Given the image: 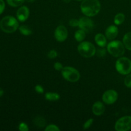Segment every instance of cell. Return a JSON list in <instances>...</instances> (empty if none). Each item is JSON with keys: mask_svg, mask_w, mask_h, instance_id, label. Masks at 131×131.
<instances>
[{"mask_svg": "<svg viewBox=\"0 0 131 131\" xmlns=\"http://www.w3.org/2000/svg\"><path fill=\"white\" fill-rule=\"evenodd\" d=\"M60 128L56 125L54 124H51V125H47L45 129L46 131H60Z\"/></svg>", "mask_w": 131, "mask_h": 131, "instance_id": "7402d4cb", "label": "cell"}, {"mask_svg": "<svg viewBox=\"0 0 131 131\" xmlns=\"http://www.w3.org/2000/svg\"><path fill=\"white\" fill-rule=\"evenodd\" d=\"M79 28L84 30L86 33H89L93 29L94 23L89 17H83L79 19Z\"/></svg>", "mask_w": 131, "mask_h": 131, "instance_id": "ba28073f", "label": "cell"}, {"mask_svg": "<svg viewBox=\"0 0 131 131\" xmlns=\"http://www.w3.org/2000/svg\"><path fill=\"white\" fill-rule=\"evenodd\" d=\"M95 42L101 47H104L107 45V38L102 33H97L95 36Z\"/></svg>", "mask_w": 131, "mask_h": 131, "instance_id": "5bb4252c", "label": "cell"}, {"mask_svg": "<svg viewBox=\"0 0 131 131\" xmlns=\"http://www.w3.org/2000/svg\"><path fill=\"white\" fill-rule=\"evenodd\" d=\"M68 37V30L63 25H60L54 31V38L57 41L63 42L66 40Z\"/></svg>", "mask_w": 131, "mask_h": 131, "instance_id": "30bf717a", "label": "cell"}, {"mask_svg": "<svg viewBox=\"0 0 131 131\" xmlns=\"http://www.w3.org/2000/svg\"><path fill=\"white\" fill-rule=\"evenodd\" d=\"M74 38H75V40L78 41V42H83L86 38V32L81 29H78L75 32Z\"/></svg>", "mask_w": 131, "mask_h": 131, "instance_id": "e0dca14e", "label": "cell"}, {"mask_svg": "<svg viewBox=\"0 0 131 131\" xmlns=\"http://www.w3.org/2000/svg\"><path fill=\"white\" fill-rule=\"evenodd\" d=\"M34 122L35 125L39 128H43L46 126V121L43 117L42 116H37L34 119Z\"/></svg>", "mask_w": 131, "mask_h": 131, "instance_id": "ac0fdd59", "label": "cell"}, {"mask_svg": "<svg viewBox=\"0 0 131 131\" xmlns=\"http://www.w3.org/2000/svg\"><path fill=\"white\" fill-rule=\"evenodd\" d=\"M116 70L122 75H127L131 72V60L127 57H120L115 63Z\"/></svg>", "mask_w": 131, "mask_h": 131, "instance_id": "277c9868", "label": "cell"}, {"mask_svg": "<svg viewBox=\"0 0 131 131\" xmlns=\"http://www.w3.org/2000/svg\"><path fill=\"white\" fill-rule=\"evenodd\" d=\"M3 94H4V91H3V90L2 88H0V97H2V96L3 95Z\"/></svg>", "mask_w": 131, "mask_h": 131, "instance_id": "1f68e13d", "label": "cell"}, {"mask_svg": "<svg viewBox=\"0 0 131 131\" xmlns=\"http://www.w3.org/2000/svg\"><path fill=\"white\" fill-rule=\"evenodd\" d=\"M76 1H83V0H76Z\"/></svg>", "mask_w": 131, "mask_h": 131, "instance_id": "e575fe53", "label": "cell"}, {"mask_svg": "<svg viewBox=\"0 0 131 131\" xmlns=\"http://www.w3.org/2000/svg\"><path fill=\"white\" fill-rule=\"evenodd\" d=\"M124 84H125V86L127 88H131V74H129L127 75L125 77V79H124Z\"/></svg>", "mask_w": 131, "mask_h": 131, "instance_id": "603a6c76", "label": "cell"}, {"mask_svg": "<svg viewBox=\"0 0 131 131\" xmlns=\"http://www.w3.org/2000/svg\"><path fill=\"white\" fill-rule=\"evenodd\" d=\"M125 49L124 43L119 40H113L107 46V51L109 53L116 58L122 56L125 53Z\"/></svg>", "mask_w": 131, "mask_h": 131, "instance_id": "3957f363", "label": "cell"}, {"mask_svg": "<svg viewBox=\"0 0 131 131\" xmlns=\"http://www.w3.org/2000/svg\"><path fill=\"white\" fill-rule=\"evenodd\" d=\"M115 129L116 131H128L131 129V116H125L116 122Z\"/></svg>", "mask_w": 131, "mask_h": 131, "instance_id": "52a82bcc", "label": "cell"}, {"mask_svg": "<svg viewBox=\"0 0 131 131\" xmlns=\"http://www.w3.org/2000/svg\"><path fill=\"white\" fill-rule=\"evenodd\" d=\"M5 8V3L3 0H0V15L4 12Z\"/></svg>", "mask_w": 131, "mask_h": 131, "instance_id": "4dcf8cb0", "label": "cell"}, {"mask_svg": "<svg viewBox=\"0 0 131 131\" xmlns=\"http://www.w3.org/2000/svg\"><path fill=\"white\" fill-rule=\"evenodd\" d=\"M7 3L12 7H18L24 3L25 0H6Z\"/></svg>", "mask_w": 131, "mask_h": 131, "instance_id": "44dd1931", "label": "cell"}, {"mask_svg": "<svg viewBox=\"0 0 131 131\" xmlns=\"http://www.w3.org/2000/svg\"><path fill=\"white\" fill-rule=\"evenodd\" d=\"M93 118L88 119V120L84 124V125H83V129H84V130L88 129L91 126H92V125L93 124Z\"/></svg>", "mask_w": 131, "mask_h": 131, "instance_id": "cb8c5ba5", "label": "cell"}, {"mask_svg": "<svg viewBox=\"0 0 131 131\" xmlns=\"http://www.w3.org/2000/svg\"><path fill=\"white\" fill-rule=\"evenodd\" d=\"M101 5L99 0H83L81 4V10L87 17H93L101 11Z\"/></svg>", "mask_w": 131, "mask_h": 131, "instance_id": "6da1fadb", "label": "cell"}, {"mask_svg": "<svg viewBox=\"0 0 131 131\" xmlns=\"http://www.w3.org/2000/svg\"><path fill=\"white\" fill-rule=\"evenodd\" d=\"M96 52H97V56H99V57H102V56H104L105 54H106V49H99L98 50H97V51H96Z\"/></svg>", "mask_w": 131, "mask_h": 131, "instance_id": "f546056e", "label": "cell"}, {"mask_svg": "<svg viewBox=\"0 0 131 131\" xmlns=\"http://www.w3.org/2000/svg\"><path fill=\"white\" fill-rule=\"evenodd\" d=\"M61 72L63 78L67 81L75 83L80 79V73L76 69L72 67H65Z\"/></svg>", "mask_w": 131, "mask_h": 131, "instance_id": "8992f818", "label": "cell"}, {"mask_svg": "<svg viewBox=\"0 0 131 131\" xmlns=\"http://www.w3.org/2000/svg\"><path fill=\"white\" fill-rule=\"evenodd\" d=\"M92 111L96 116H101L104 113L105 106L102 102L97 101L92 106Z\"/></svg>", "mask_w": 131, "mask_h": 131, "instance_id": "4fadbf2b", "label": "cell"}, {"mask_svg": "<svg viewBox=\"0 0 131 131\" xmlns=\"http://www.w3.org/2000/svg\"><path fill=\"white\" fill-rule=\"evenodd\" d=\"M118 34V29L115 25L110 26L105 31V35L108 40H113Z\"/></svg>", "mask_w": 131, "mask_h": 131, "instance_id": "7c38bea8", "label": "cell"}, {"mask_svg": "<svg viewBox=\"0 0 131 131\" xmlns=\"http://www.w3.org/2000/svg\"><path fill=\"white\" fill-rule=\"evenodd\" d=\"M19 31L22 35L24 36H29L32 34V30L28 26L21 25L19 28Z\"/></svg>", "mask_w": 131, "mask_h": 131, "instance_id": "d6986e66", "label": "cell"}, {"mask_svg": "<svg viewBox=\"0 0 131 131\" xmlns=\"http://www.w3.org/2000/svg\"><path fill=\"white\" fill-rule=\"evenodd\" d=\"M63 1L65 3H70L71 1V0H63Z\"/></svg>", "mask_w": 131, "mask_h": 131, "instance_id": "836d02e7", "label": "cell"}, {"mask_svg": "<svg viewBox=\"0 0 131 131\" xmlns=\"http://www.w3.org/2000/svg\"><path fill=\"white\" fill-rule=\"evenodd\" d=\"M57 56H58L57 51H55V50L54 49L51 50V51L48 52V54H47V56H48L49 58L50 59L56 58L57 57Z\"/></svg>", "mask_w": 131, "mask_h": 131, "instance_id": "d4e9b609", "label": "cell"}, {"mask_svg": "<svg viewBox=\"0 0 131 131\" xmlns=\"http://www.w3.org/2000/svg\"><path fill=\"white\" fill-rule=\"evenodd\" d=\"M25 1H26L28 3H33L35 0H25Z\"/></svg>", "mask_w": 131, "mask_h": 131, "instance_id": "d6a6232c", "label": "cell"}, {"mask_svg": "<svg viewBox=\"0 0 131 131\" xmlns=\"http://www.w3.org/2000/svg\"><path fill=\"white\" fill-rule=\"evenodd\" d=\"M45 98L48 101L55 102L60 99V95L58 93L55 92H47L45 95Z\"/></svg>", "mask_w": 131, "mask_h": 131, "instance_id": "9a60e30c", "label": "cell"}, {"mask_svg": "<svg viewBox=\"0 0 131 131\" xmlns=\"http://www.w3.org/2000/svg\"><path fill=\"white\" fill-rule=\"evenodd\" d=\"M17 18L20 22H24L29 16V10L26 6H23L17 11Z\"/></svg>", "mask_w": 131, "mask_h": 131, "instance_id": "8fae6325", "label": "cell"}, {"mask_svg": "<svg viewBox=\"0 0 131 131\" xmlns=\"http://www.w3.org/2000/svg\"><path fill=\"white\" fill-rule=\"evenodd\" d=\"M125 16L123 13H118L115 15L114 18V23L116 25H120L124 22Z\"/></svg>", "mask_w": 131, "mask_h": 131, "instance_id": "ffe728a7", "label": "cell"}, {"mask_svg": "<svg viewBox=\"0 0 131 131\" xmlns=\"http://www.w3.org/2000/svg\"><path fill=\"white\" fill-rule=\"evenodd\" d=\"M19 130L20 131H28L29 130V127L26 123L22 122L19 124Z\"/></svg>", "mask_w": 131, "mask_h": 131, "instance_id": "484cf974", "label": "cell"}, {"mask_svg": "<svg viewBox=\"0 0 131 131\" xmlns=\"http://www.w3.org/2000/svg\"><path fill=\"white\" fill-rule=\"evenodd\" d=\"M123 43L127 49L131 51V32H128L125 34L123 38Z\"/></svg>", "mask_w": 131, "mask_h": 131, "instance_id": "2e32d148", "label": "cell"}, {"mask_svg": "<svg viewBox=\"0 0 131 131\" xmlns=\"http://www.w3.org/2000/svg\"><path fill=\"white\" fill-rule=\"evenodd\" d=\"M81 56L84 58H91L96 54V48L94 45L90 42H81L78 47Z\"/></svg>", "mask_w": 131, "mask_h": 131, "instance_id": "5b68a950", "label": "cell"}, {"mask_svg": "<svg viewBox=\"0 0 131 131\" xmlns=\"http://www.w3.org/2000/svg\"><path fill=\"white\" fill-rule=\"evenodd\" d=\"M35 90L36 92L38 93H40V94H42L44 92V89L42 87V86L40 85V84H37V85L35 86Z\"/></svg>", "mask_w": 131, "mask_h": 131, "instance_id": "f1b7e54d", "label": "cell"}, {"mask_svg": "<svg viewBox=\"0 0 131 131\" xmlns=\"http://www.w3.org/2000/svg\"><path fill=\"white\" fill-rule=\"evenodd\" d=\"M69 25L72 27H76L79 26V20L76 19H72L69 20Z\"/></svg>", "mask_w": 131, "mask_h": 131, "instance_id": "4316f807", "label": "cell"}, {"mask_svg": "<svg viewBox=\"0 0 131 131\" xmlns=\"http://www.w3.org/2000/svg\"><path fill=\"white\" fill-rule=\"evenodd\" d=\"M54 68L55 70H58V71H61L63 67L62 63H61L60 62H56L54 64Z\"/></svg>", "mask_w": 131, "mask_h": 131, "instance_id": "83f0119b", "label": "cell"}, {"mask_svg": "<svg viewBox=\"0 0 131 131\" xmlns=\"http://www.w3.org/2000/svg\"><path fill=\"white\" fill-rule=\"evenodd\" d=\"M19 28V22L14 17L11 15L5 16L0 21V28L6 33H12Z\"/></svg>", "mask_w": 131, "mask_h": 131, "instance_id": "7a4b0ae2", "label": "cell"}, {"mask_svg": "<svg viewBox=\"0 0 131 131\" xmlns=\"http://www.w3.org/2000/svg\"><path fill=\"white\" fill-rule=\"evenodd\" d=\"M118 95L114 90H108L104 93L102 95V101L106 104H113L118 99Z\"/></svg>", "mask_w": 131, "mask_h": 131, "instance_id": "9c48e42d", "label": "cell"}]
</instances>
